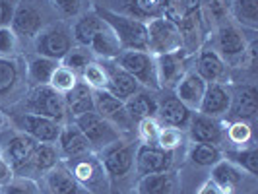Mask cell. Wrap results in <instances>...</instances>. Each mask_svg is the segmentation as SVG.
Returning a JSON list of instances; mask_svg holds the SVG:
<instances>
[{
	"label": "cell",
	"mask_w": 258,
	"mask_h": 194,
	"mask_svg": "<svg viewBox=\"0 0 258 194\" xmlns=\"http://www.w3.org/2000/svg\"><path fill=\"white\" fill-rule=\"evenodd\" d=\"M105 70H107V88L111 95L118 97L120 101H126L130 95H134L140 90V84L136 78H132L128 72H124L118 64H115L113 60L105 62Z\"/></svg>",
	"instance_id": "obj_11"
},
{
	"label": "cell",
	"mask_w": 258,
	"mask_h": 194,
	"mask_svg": "<svg viewBox=\"0 0 258 194\" xmlns=\"http://www.w3.org/2000/svg\"><path fill=\"white\" fill-rule=\"evenodd\" d=\"M76 165L72 169V175L76 177L78 182H82L84 186H88L91 192H93V182L95 181H103V165L97 163L95 159L91 157H76Z\"/></svg>",
	"instance_id": "obj_27"
},
{
	"label": "cell",
	"mask_w": 258,
	"mask_h": 194,
	"mask_svg": "<svg viewBox=\"0 0 258 194\" xmlns=\"http://www.w3.org/2000/svg\"><path fill=\"white\" fill-rule=\"evenodd\" d=\"M105 27L103 20L97 16L95 12H90L86 16H82L74 26V39H76L78 45L82 47H90L91 39L95 37L101 29Z\"/></svg>",
	"instance_id": "obj_29"
},
{
	"label": "cell",
	"mask_w": 258,
	"mask_h": 194,
	"mask_svg": "<svg viewBox=\"0 0 258 194\" xmlns=\"http://www.w3.org/2000/svg\"><path fill=\"white\" fill-rule=\"evenodd\" d=\"M227 136L233 144H246L252 138V130L245 120H235L227 130Z\"/></svg>",
	"instance_id": "obj_47"
},
{
	"label": "cell",
	"mask_w": 258,
	"mask_h": 194,
	"mask_svg": "<svg viewBox=\"0 0 258 194\" xmlns=\"http://www.w3.org/2000/svg\"><path fill=\"white\" fill-rule=\"evenodd\" d=\"M2 194H39V188L37 184L29 179H14L4 184Z\"/></svg>",
	"instance_id": "obj_46"
},
{
	"label": "cell",
	"mask_w": 258,
	"mask_h": 194,
	"mask_svg": "<svg viewBox=\"0 0 258 194\" xmlns=\"http://www.w3.org/2000/svg\"><path fill=\"white\" fill-rule=\"evenodd\" d=\"M18 49V35L10 26L0 27V58H10Z\"/></svg>",
	"instance_id": "obj_44"
},
{
	"label": "cell",
	"mask_w": 258,
	"mask_h": 194,
	"mask_svg": "<svg viewBox=\"0 0 258 194\" xmlns=\"http://www.w3.org/2000/svg\"><path fill=\"white\" fill-rule=\"evenodd\" d=\"M206 82L198 76L196 72H186L181 78V82L175 86V97L182 101L190 111L192 109H200L202 97L206 93Z\"/></svg>",
	"instance_id": "obj_13"
},
{
	"label": "cell",
	"mask_w": 258,
	"mask_h": 194,
	"mask_svg": "<svg viewBox=\"0 0 258 194\" xmlns=\"http://www.w3.org/2000/svg\"><path fill=\"white\" fill-rule=\"evenodd\" d=\"M146 27H148V52H152L154 56L182 51L184 41H182L181 27L173 20L159 16L150 20V24H146Z\"/></svg>",
	"instance_id": "obj_2"
},
{
	"label": "cell",
	"mask_w": 258,
	"mask_h": 194,
	"mask_svg": "<svg viewBox=\"0 0 258 194\" xmlns=\"http://www.w3.org/2000/svg\"><path fill=\"white\" fill-rule=\"evenodd\" d=\"M142 190L146 194H169L173 190V179H171L167 171L144 175Z\"/></svg>",
	"instance_id": "obj_34"
},
{
	"label": "cell",
	"mask_w": 258,
	"mask_h": 194,
	"mask_svg": "<svg viewBox=\"0 0 258 194\" xmlns=\"http://www.w3.org/2000/svg\"><path fill=\"white\" fill-rule=\"evenodd\" d=\"M202 0H165L163 16L173 20L175 24H182L184 20L200 16Z\"/></svg>",
	"instance_id": "obj_28"
},
{
	"label": "cell",
	"mask_w": 258,
	"mask_h": 194,
	"mask_svg": "<svg viewBox=\"0 0 258 194\" xmlns=\"http://www.w3.org/2000/svg\"><path fill=\"white\" fill-rule=\"evenodd\" d=\"M49 194H80V182L72 171L62 167H52L47 175Z\"/></svg>",
	"instance_id": "obj_25"
},
{
	"label": "cell",
	"mask_w": 258,
	"mask_h": 194,
	"mask_svg": "<svg viewBox=\"0 0 258 194\" xmlns=\"http://www.w3.org/2000/svg\"><path fill=\"white\" fill-rule=\"evenodd\" d=\"M66 68H70L72 72H82L86 66L91 62V51L88 47H78V49H70L68 54L62 58Z\"/></svg>",
	"instance_id": "obj_40"
},
{
	"label": "cell",
	"mask_w": 258,
	"mask_h": 194,
	"mask_svg": "<svg viewBox=\"0 0 258 194\" xmlns=\"http://www.w3.org/2000/svg\"><path fill=\"white\" fill-rule=\"evenodd\" d=\"M115 64H118L124 72H128L132 78L138 80L146 88L159 90L157 80V68H155V56L148 51H122L115 58Z\"/></svg>",
	"instance_id": "obj_3"
},
{
	"label": "cell",
	"mask_w": 258,
	"mask_h": 194,
	"mask_svg": "<svg viewBox=\"0 0 258 194\" xmlns=\"http://www.w3.org/2000/svg\"><path fill=\"white\" fill-rule=\"evenodd\" d=\"M78 84V74L72 72L70 68H66L64 64L56 66L54 72H52L51 80H49V86L52 90H56L58 93L66 95L70 90H74V86Z\"/></svg>",
	"instance_id": "obj_35"
},
{
	"label": "cell",
	"mask_w": 258,
	"mask_h": 194,
	"mask_svg": "<svg viewBox=\"0 0 258 194\" xmlns=\"http://www.w3.org/2000/svg\"><path fill=\"white\" fill-rule=\"evenodd\" d=\"M229 10L237 18L239 24L246 27H256L258 24V0H233Z\"/></svg>",
	"instance_id": "obj_33"
},
{
	"label": "cell",
	"mask_w": 258,
	"mask_h": 194,
	"mask_svg": "<svg viewBox=\"0 0 258 194\" xmlns=\"http://www.w3.org/2000/svg\"><path fill=\"white\" fill-rule=\"evenodd\" d=\"M188 126H190V136L192 140H196L198 144H220L223 138V130L221 124L214 118V116L208 115H194L188 120Z\"/></svg>",
	"instance_id": "obj_14"
},
{
	"label": "cell",
	"mask_w": 258,
	"mask_h": 194,
	"mask_svg": "<svg viewBox=\"0 0 258 194\" xmlns=\"http://www.w3.org/2000/svg\"><path fill=\"white\" fill-rule=\"evenodd\" d=\"M27 109L33 115H43L62 122L66 111V99L62 93L52 90L49 84L35 86L31 93L27 95Z\"/></svg>",
	"instance_id": "obj_5"
},
{
	"label": "cell",
	"mask_w": 258,
	"mask_h": 194,
	"mask_svg": "<svg viewBox=\"0 0 258 194\" xmlns=\"http://www.w3.org/2000/svg\"><path fill=\"white\" fill-rule=\"evenodd\" d=\"M220 150L214 144H196L192 150V161L202 167H212L220 161Z\"/></svg>",
	"instance_id": "obj_39"
},
{
	"label": "cell",
	"mask_w": 258,
	"mask_h": 194,
	"mask_svg": "<svg viewBox=\"0 0 258 194\" xmlns=\"http://www.w3.org/2000/svg\"><path fill=\"white\" fill-rule=\"evenodd\" d=\"M225 157H227L231 163H237V165H241L243 169H246L250 175H256V161H258L256 148L243 150V152H227Z\"/></svg>",
	"instance_id": "obj_41"
},
{
	"label": "cell",
	"mask_w": 258,
	"mask_h": 194,
	"mask_svg": "<svg viewBox=\"0 0 258 194\" xmlns=\"http://www.w3.org/2000/svg\"><path fill=\"white\" fill-rule=\"evenodd\" d=\"M0 157H2V152H0Z\"/></svg>",
	"instance_id": "obj_53"
},
{
	"label": "cell",
	"mask_w": 258,
	"mask_h": 194,
	"mask_svg": "<svg viewBox=\"0 0 258 194\" xmlns=\"http://www.w3.org/2000/svg\"><path fill=\"white\" fill-rule=\"evenodd\" d=\"M202 6L206 8V12L210 14V18H214L216 24L223 26L225 20L229 18V0H202Z\"/></svg>",
	"instance_id": "obj_43"
},
{
	"label": "cell",
	"mask_w": 258,
	"mask_h": 194,
	"mask_svg": "<svg viewBox=\"0 0 258 194\" xmlns=\"http://www.w3.org/2000/svg\"><path fill=\"white\" fill-rule=\"evenodd\" d=\"M2 122H4V116L0 115V124H2Z\"/></svg>",
	"instance_id": "obj_52"
},
{
	"label": "cell",
	"mask_w": 258,
	"mask_h": 194,
	"mask_svg": "<svg viewBox=\"0 0 258 194\" xmlns=\"http://www.w3.org/2000/svg\"><path fill=\"white\" fill-rule=\"evenodd\" d=\"M126 2H128V8L134 12L136 18L154 20V18L163 16L165 0H126Z\"/></svg>",
	"instance_id": "obj_36"
},
{
	"label": "cell",
	"mask_w": 258,
	"mask_h": 194,
	"mask_svg": "<svg viewBox=\"0 0 258 194\" xmlns=\"http://www.w3.org/2000/svg\"><path fill=\"white\" fill-rule=\"evenodd\" d=\"M243 179V175H241V171L235 167V163L231 161H218L214 169H212V181L216 182V184H220L223 190H231L235 188L239 182Z\"/></svg>",
	"instance_id": "obj_30"
},
{
	"label": "cell",
	"mask_w": 258,
	"mask_h": 194,
	"mask_svg": "<svg viewBox=\"0 0 258 194\" xmlns=\"http://www.w3.org/2000/svg\"><path fill=\"white\" fill-rule=\"evenodd\" d=\"M20 128L24 134H29L33 140L43 144H52L58 140L62 124L54 118L43 115H33V113H26L20 116Z\"/></svg>",
	"instance_id": "obj_8"
},
{
	"label": "cell",
	"mask_w": 258,
	"mask_h": 194,
	"mask_svg": "<svg viewBox=\"0 0 258 194\" xmlns=\"http://www.w3.org/2000/svg\"><path fill=\"white\" fill-rule=\"evenodd\" d=\"M56 161H58V152L52 144H37L27 165H31L37 171H51L52 167H56Z\"/></svg>",
	"instance_id": "obj_32"
},
{
	"label": "cell",
	"mask_w": 258,
	"mask_h": 194,
	"mask_svg": "<svg viewBox=\"0 0 258 194\" xmlns=\"http://www.w3.org/2000/svg\"><path fill=\"white\" fill-rule=\"evenodd\" d=\"M138 130H140V138L144 140V144L155 146V142H157V134H159L161 126L157 124V120H155L154 116H150V118H144V120L138 122Z\"/></svg>",
	"instance_id": "obj_45"
},
{
	"label": "cell",
	"mask_w": 258,
	"mask_h": 194,
	"mask_svg": "<svg viewBox=\"0 0 258 194\" xmlns=\"http://www.w3.org/2000/svg\"><path fill=\"white\" fill-rule=\"evenodd\" d=\"M95 14L113 31L122 51H148V27L142 20L111 12L105 8H95Z\"/></svg>",
	"instance_id": "obj_1"
},
{
	"label": "cell",
	"mask_w": 258,
	"mask_h": 194,
	"mask_svg": "<svg viewBox=\"0 0 258 194\" xmlns=\"http://www.w3.org/2000/svg\"><path fill=\"white\" fill-rule=\"evenodd\" d=\"M155 68H157L159 88H173L175 90V86L186 74V58H184L182 51L157 54L155 56Z\"/></svg>",
	"instance_id": "obj_10"
},
{
	"label": "cell",
	"mask_w": 258,
	"mask_h": 194,
	"mask_svg": "<svg viewBox=\"0 0 258 194\" xmlns=\"http://www.w3.org/2000/svg\"><path fill=\"white\" fill-rule=\"evenodd\" d=\"M196 74L206 84H223L227 70H225V62L220 54L212 49H206L198 56V72Z\"/></svg>",
	"instance_id": "obj_19"
},
{
	"label": "cell",
	"mask_w": 258,
	"mask_h": 194,
	"mask_svg": "<svg viewBox=\"0 0 258 194\" xmlns=\"http://www.w3.org/2000/svg\"><path fill=\"white\" fill-rule=\"evenodd\" d=\"M126 113L132 118V122H140L144 118H150L157 113V101L146 91H136L124 101Z\"/></svg>",
	"instance_id": "obj_23"
},
{
	"label": "cell",
	"mask_w": 258,
	"mask_h": 194,
	"mask_svg": "<svg viewBox=\"0 0 258 194\" xmlns=\"http://www.w3.org/2000/svg\"><path fill=\"white\" fill-rule=\"evenodd\" d=\"M88 49H90L93 54H97V56L105 58V60H115L116 56L122 52L120 45H118V41H116V37L113 35V31H111L107 26H105L95 37L91 39V43Z\"/></svg>",
	"instance_id": "obj_26"
},
{
	"label": "cell",
	"mask_w": 258,
	"mask_h": 194,
	"mask_svg": "<svg viewBox=\"0 0 258 194\" xmlns=\"http://www.w3.org/2000/svg\"><path fill=\"white\" fill-rule=\"evenodd\" d=\"M136 169L140 175H152V173H163L171 165V152L161 150L159 146H148L144 144L138 148L134 155Z\"/></svg>",
	"instance_id": "obj_12"
},
{
	"label": "cell",
	"mask_w": 258,
	"mask_h": 194,
	"mask_svg": "<svg viewBox=\"0 0 258 194\" xmlns=\"http://www.w3.org/2000/svg\"><path fill=\"white\" fill-rule=\"evenodd\" d=\"M18 84V66L12 58H0V95H6Z\"/></svg>",
	"instance_id": "obj_38"
},
{
	"label": "cell",
	"mask_w": 258,
	"mask_h": 194,
	"mask_svg": "<svg viewBox=\"0 0 258 194\" xmlns=\"http://www.w3.org/2000/svg\"><path fill=\"white\" fill-rule=\"evenodd\" d=\"M56 66H58L56 64V60L39 54V56H35V58L29 60V64H27V76H29V80H31L35 86L49 84V80H51L52 72H54Z\"/></svg>",
	"instance_id": "obj_31"
},
{
	"label": "cell",
	"mask_w": 258,
	"mask_h": 194,
	"mask_svg": "<svg viewBox=\"0 0 258 194\" xmlns=\"http://www.w3.org/2000/svg\"><path fill=\"white\" fill-rule=\"evenodd\" d=\"M35 47L41 56H47L58 62L72 49V39L64 27H51V29L39 31Z\"/></svg>",
	"instance_id": "obj_9"
},
{
	"label": "cell",
	"mask_w": 258,
	"mask_h": 194,
	"mask_svg": "<svg viewBox=\"0 0 258 194\" xmlns=\"http://www.w3.org/2000/svg\"><path fill=\"white\" fill-rule=\"evenodd\" d=\"M155 115H159V118H161L167 126L182 128V126L188 124L192 113H190V109L182 103V101H179L175 95H167V97H163V99L157 103V113H155Z\"/></svg>",
	"instance_id": "obj_16"
},
{
	"label": "cell",
	"mask_w": 258,
	"mask_h": 194,
	"mask_svg": "<svg viewBox=\"0 0 258 194\" xmlns=\"http://www.w3.org/2000/svg\"><path fill=\"white\" fill-rule=\"evenodd\" d=\"M58 146H60V152L70 157V159H76V157H82V155L90 154V142L88 138L82 134V130L78 128L76 124H68V126H62L60 130V136H58Z\"/></svg>",
	"instance_id": "obj_17"
},
{
	"label": "cell",
	"mask_w": 258,
	"mask_h": 194,
	"mask_svg": "<svg viewBox=\"0 0 258 194\" xmlns=\"http://www.w3.org/2000/svg\"><path fill=\"white\" fill-rule=\"evenodd\" d=\"M218 45H220V51L225 58H239V56H245L246 52V41L243 37V33L229 24L220 26Z\"/></svg>",
	"instance_id": "obj_20"
},
{
	"label": "cell",
	"mask_w": 258,
	"mask_h": 194,
	"mask_svg": "<svg viewBox=\"0 0 258 194\" xmlns=\"http://www.w3.org/2000/svg\"><path fill=\"white\" fill-rule=\"evenodd\" d=\"M155 144H157L161 150H165V152H173V150H177V148L182 144L181 130L175 128V126L161 128L159 130V134H157V142Z\"/></svg>",
	"instance_id": "obj_42"
},
{
	"label": "cell",
	"mask_w": 258,
	"mask_h": 194,
	"mask_svg": "<svg viewBox=\"0 0 258 194\" xmlns=\"http://www.w3.org/2000/svg\"><path fill=\"white\" fill-rule=\"evenodd\" d=\"M101 152V165L111 177H124L134 167V148L130 144L116 140Z\"/></svg>",
	"instance_id": "obj_7"
},
{
	"label": "cell",
	"mask_w": 258,
	"mask_h": 194,
	"mask_svg": "<svg viewBox=\"0 0 258 194\" xmlns=\"http://www.w3.org/2000/svg\"><path fill=\"white\" fill-rule=\"evenodd\" d=\"M82 80L86 86H90L91 90H105L107 88V70L101 62L91 60L90 64L82 70Z\"/></svg>",
	"instance_id": "obj_37"
},
{
	"label": "cell",
	"mask_w": 258,
	"mask_h": 194,
	"mask_svg": "<svg viewBox=\"0 0 258 194\" xmlns=\"http://www.w3.org/2000/svg\"><path fill=\"white\" fill-rule=\"evenodd\" d=\"M198 194H227V190H223L220 184H216L214 181H208L206 184H202Z\"/></svg>",
	"instance_id": "obj_50"
},
{
	"label": "cell",
	"mask_w": 258,
	"mask_h": 194,
	"mask_svg": "<svg viewBox=\"0 0 258 194\" xmlns=\"http://www.w3.org/2000/svg\"><path fill=\"white\" fill-rule=\"evenodd\" d=\"M52 2H54V6L64 14V16H68V18L78 16L80 8H82V0H52Z\"/></svg>",
	"instance_id": "obj_48"
},
{
	"label": "cell",
	"mask_w": 258,
	"mask_h": 194,
	"mask_svg": "<svg viewBox=\"0 0 258 194\" xmlns=\"http://www.w3.org/2000/svg\"><path fill=\"white\" fill-rule=\"evenodd\" d=\"M231 115L237 120H248L256 115L258 111V93L254 86H246L237 93L235 101L231 103Z\"/></svg>",
	"instance_id": "obj_24"
},
{
	"label": "cell",
	"mask_w": 258,
	"mask_h": 194,
	"mask_svg": "<svg viewBox=\"0 0 258 194\" xmlns=\"http://www.w3.org/2000/svg\"><path fill=\"white\" fill-rule=\"evenodd\" d=\"M12 177V165L0 157V182H6Z\"/></svg>",
	"instance_id": "obj_51"
},
{
	"label": "cell",
	"mask_w": 258,
	"mask_h": 194,
	"mask_svg": "<svg viewBox=\"0 0 258 194\" xmlns=\"http://www.w3.org/2000/svg\"><path fill=\"white\" fill-rule=\"evenodd\" d=\"M10 27L16 33H22L27 37H37L39 31L43 29V18L33 6L20 4L12 16V26Z\"/></svg>",
	"instance_id": "obj_18"
},
{
	"label": "cell",
	"mask_w": 258,
	"mask_h": 194,
	"mask_svg": "<svg viewBox=\"0 0 258 194\" xmlns=\"http://www.w3.org/2000/svg\"><path fill=\"white\" fill-rule=\"evenodd\" d=\"M74 124L88 138L90 146L97 148V150H103V148L111 146L116 140H120V130H116L109 120H105L103 116L97 115L95 111L76 116Z\"/></svg>",
	"instance_id": "obj_4"
},
{
	"label": "cell",
	"mask_w": 258,
	"mask_h": 194,
	"mask_svg": "<svg viewBox=\"0 0 258 194\" xmlns=\"http://www.w3.org/2000/svg\"><path fill=\"white\" fill-rule=\"evenodd\" d=\"M12 6L6 2V0H0V27L2 26H8L12 22Z\"/></svg>",
	"instance_id": "obj_49"
},
{
	"label": "cell",
	"mask_w": 258,
	"mask_h": 194,
	"mask_svg": "<svg viewBox=\"0 0 258 194\" xmlns=\"http://www.w3.org/2000/svg\"><path fill=\"white\" fill-rule=\"evenodd\" d=\"M93 109L97 115H101L105 120H109L116 130H130L134 126L132 118L126 113L124 101L111 95L107 90L93 91Z\"/></svg>",
	"instance_id": "obj_6"
},
{
	"label": "cell",
	"mask_w": 258,
	"mask_h": 194,
	"mask_svg": "<svg viewBox=\"0 0 258 194\" xmlns=\"http://www.w3.org/2000/svg\"><path fill=\"white\" fill-rule=\"evenodd\" d=\"M37 144H39L37 140H33L29 134H24V132L18 134V136H14L12 140L8 142V148H6L8 163L12 165V169L27 165V161H29L31 154L35 152Z\"/></svg>",
	"instance_id": "obj_21"
},
{
	"label": "cell",
	"mask_w": 258,
	"mask_h": 194,
	"mask_svg": "<svg viewBox=\"0 0 258 194\" xmlns=\"http://www.w3.org/2000/svg\"><path fill=\"white\" fill-rule=\"evenodd\" d=\"M66 99V111L70 115L80 116L84 113H90V111H95L93 109V90L90 86H86L84 82H78L74 86V90H70L64 95Z\"/></svg>",
	"instance_id": "obj_22"
},
{
	"label": "cell",
	"mask_w": 258,
	"mask_h": 194,
	"mask_svg": "<svg viewBox=\"0 0 258 194\" xmlns=\"http://www.w3.org/2000/svg\"><path fill=\"white\" fill-rule=\"evenodd\" d=\"M231 107V93L225 90L221 84H208L206 93L202 97V103H200V113L208 116H220L225 115Z\"/></svg>",
	"instance_id": "obj_15"
}]
</instances>
